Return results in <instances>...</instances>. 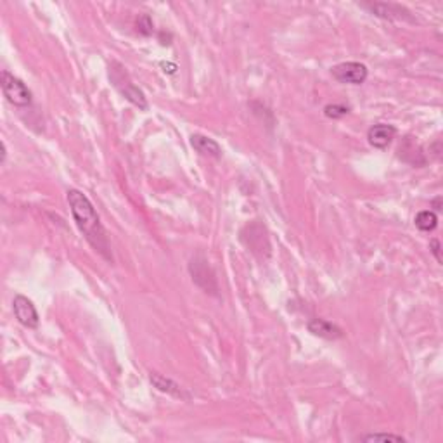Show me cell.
<instances>
[{"instance_id":"cell-12","label":"cell","mask_w":443,"mask_h":443,"mask_svg":"<svg viewBox=\"0 0 443 443\" xmlns=\"http://www.w3.org/2000/svg\"><path fill=\"white\" fill-rule=\"evenodd\" d=\"M190 146L194 148V151L199 152L201 156H206V158L220 159L222 158V148L215 139L206 137L203 134H194L190 135Z\"/></svg>"},{"instance_id":"cell-18","label":"cell","mask_w":443,"mask_h":443,"mask_svg":"<svg viewBox=\"0 0 443 443\" xmlns=\"http://www.w3.org/2000/svg\"><path fill=\"white\" fill-rule=\"evenodd\" d=\"M431 206H433V210H435V213L436 211L442 210V196H436L435 199L431 201Z\"/></svg>"},{"instance_id":"cell-8","label":"cell","mask_w":443,"mask_h":443,"mask_svg":"<svg viewBox=\"0 0 443 443\" xmlns=\"http://www.w3.org/2000/svg\"><path fill=\"white\" fill-rule=\"evenodd\" d=\"M12 312H14L16 319L21 326L28 327V329H37L40 324L39 312H37L35 305L30 298L23 295H16L12 299Z\"/></svg>"},{"instance_id":"cell-16","label":"cell","mask_w":443,"mask_h":443,"mask_svg":"<svg viewBox=\"0 0 443 443\" xmlns=\"http://www.w3.org/2000/svg\"><path fill=\"white\" fill-rule=\"evenodd\" d=\"M348 113L350 108L343 104H327L326 108H324V115H326L327 118H331V120H339V118L346 117Z\"/></svg>"},{"instance_id":"cell-1","label":"cell","mask_w":443,"mask_h":443,"mask_svg":"<svg viewBox=\"0 0 443 443\" xmlns=\"http://www.w3.org/2000/svg\"><path fill=\"white\" fill-rule=\"evenodd\" d=\"M68 204L71 208V215L75 218V224L83 234L87 243L101 255L104 260L113 262V253H111V243H109L108 233L104 226L101 224L97 211H95L92 201L85 196L81 190L70 189L66 193Z\"/></svg>"},{"instance_id":"cell-17","label":"cell","mask_w":443,"mask_h":443,"mask_svg":"<svg viewBox=\"0 0 443 443\" xmlns=\"http://www.w3.org/2000/svg\"><path fill=\"white\" fill-rule=\"evenodd\" d=\"M429 250H431V253L435 255L436 262H438V264H442V262H443L442 246H440V241L438 239H431V243H429Z\"/></svg>"},{"instance_id":"cell-4","label":"cell","mask_w":443,"mask_h":443,"mask_svg":"<svg viewBox=\"0 0 443 443\" xmlns=\"http://www.w3.org/2000/svg\"><path fill=\"white\" fill-rule=\"evenodd\" d=\"M0 85H2V94L8 99L9 104L16 106V108H26L32 104V90L26 87L25 81L9 73L8 70L2 71Z\"/></svg>"},{"instance_id":"cell-14","label":"cell","mask_w":443,"mask_h":443,"mask_svg":"<svg viewBox=\"0 0 443 443\" xmlns=\"http://www.w3.org/2000/svg\"><path fill=\"white\" fill-rule=\"evenodd\" d=\"M359 440H362V442H391V443H404L405 438L400 435H393V433H371V435H364L360 436Z\"/></svg>"},{"instance_id":"cell-11","label":"cell","mask_w":443,"mask_h":443,"mask_svg":"<svg viewBox=\"0 0 443 443\" xmlns=\"http://www.w3.org/2000/svg\"><path fill=\"white\" fill-rule=\"evenodd\" d=\"M395 135H397V128H395L393 125L376 124L367 132V141H369V144L373 146V148L386 149L395 139Z\"/></svg>"},{"instance_id":"cell-7","label":"cell","mask_w":443,"mask_h":443,"mask_svg":"<svg viewBox=\"0 0 443 443\" xmlns=\"http://www.w3.org/2000/svg\"><path fill=\"white\" fill-rule=\"evenodd\" d=\"M364 9L373 12L374 16L381 19H388V21H411L414 23L411 11L400 4H391V2H369V4H362Z\"/></svg>"},{"instance_id":"cell-9","label":"cell","mask_w":443,"mask_h":443,"mask_svg":"<svg viewBox=\"0 0 443 443\" xmlns=\"http://www.w3.org/2000/svg\"><path fill=\"white\" fill-rule=\"evenodd\" d=\"M306 327H308V331L313 336L329 339V342H336V339L345 338V331H343L342 327L336 326V324L331 322V320L319 319V317L310 319L308 324H306Z\"/></svg>"},{"instance_id":"cell-15","label":"cell","mask_w":443,"mask_h":443,"mask_svg":"<svg viewBox=\"0 0 443 443\" xmlns=\"http://www.w3.org/2000/svg\"><path fill=\"white\" fill-rule=\"evenodd\" d=\"M135 28L141 35L151 37L155 33V23H152L151 16L149 14H141L137 19H135Z\"/></svg>"},{"instance_id":"cell-3","label":"cell","mask_w":443,"mask_h":443,"mask_svg":"<svg viewBox=\"0 0 443 443\" xmlns=\"http://www.w3.org/2000/svg\"><path fill=\"white\" fill-rule=\"evenodd\" d=\"M189 274L193 277V282L197 288L203 289L206 295L218 296V281L215 275L213 268H211L210 262L206 257L201 253L194 255L189 262Z\"/></svg>"},{"instance_id":"cell-6","label":"cell","mask_w":443,"mask_h":443,"mask_svg":"<svg viewBox=\"0 0 443 443\" xmlns=\"http://www.w3.org/2000/svg\"><path fill=\"white\" fill-rule=\"evenodd\" d=\"M331 75L339 83L362 85L369 77V70L366 64L359 63V61H346V63H339L331 68Z\"/></svg>"},{"instance_id":"cell-10","label":"cell","mask_w":443,"mask_h":443,"mask_svg":"<svg viewBox=\"0 0 443 443\" xmlns=\"http://www.w3.org/2000/svg\"><path fill=\"white\" fill-rule=\"evenodd\" d=\"M149 381H151L152 386L158 391H161V393L170 395V397L173 398H179V400H190V393H187L179 383H175V381L170 380V377L161 376L159 373H149Z\"/></svg>"},{"instance_id":"cell-2","label":"cell","mask_w":443,"mask_h":443,"mask_svg":"<svg viewBox=\"0 0 443 443\" xmlns=\"http://www.w3.org/2000/svg\"><path fill=\"white\" fill-rule=\"evenodd\" d=\"M109 80L113 81L117 90L120 92L128 102L137 106L142 111L148 109V99H146L144 92L132 81L130 75H128L127 68H125L124 64H120L118 61H113V63L109 64Z\"/></svg>"},{"instance_id":"cell-5","label":"cell","mask_w":443,"mask_h":443,"mask_svg":"<svg viewBox=\"0 0 443 443\" xmlns=\"http://www.w3.org/2000/svg\"><path fill=\"white\" fill-rule=\"evenodd\" d=\"M241 241L246 244L248 250L257 257L265 258L270 255V243L267 237V229L262 226L260 222H251L241 230Z\"/></svg>"},{"instance_id":"cell-13","label":"cell","mask_w":443,"mask_h":443,"mask_svg":"<svg viewBox=\"0 0 443 443\" xmlns=\"http://www.w3.org/2000/svg\"><path fill=\"white\" fill-rule=\"evenodd\" d=\"M414 224L422 233H433L436 229V226H438V215L431 210L419 211L414 218Z\"/></svg>"}]
</instances>
